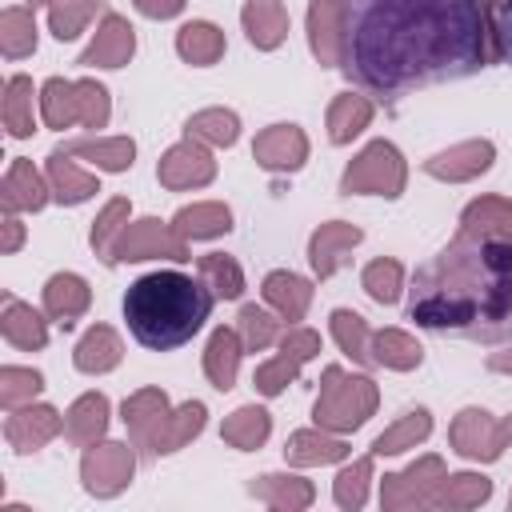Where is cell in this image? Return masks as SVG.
Here are the masks:
<instances>
[{
  "mask_svg": "<svg viewBox=\"0 0 512 512\" xmlns=\"http://www.w3.org/2000/svg\"><path fill=\"white\" fill-rule=\"evenodd\" d=\"M340 8V64L384 100L484 64L480 0H340Z\"/></svg>",
  "mask_w": 512,
  "mask_h": 512,
  "instance_id": "1",
  "label": "cell"
},
{
  "mask_svg": "<svg viewBox=\"0 0 512 512\" xmlns=\"http://www.w3.org/2000/svg\"><path fill=\"white\" fill-rule=\"evenodd\" d=\"M412 320L480 340L512 332V204L480 200L464 212L460 236L416 272Z\"/></svg>",
  "mask_w": 512,
  "mask_h": 512,
  "instance_id": "2",
  "label": "cell"
},
{
  "mask_svg": "<svg viewBox=\"0 0 512 512\" xmlns=\"http://www.w3.org/2000/svg\"><path fill=\"white\" fill-rule=\"evenodd\" d=\"M212 312V292L184 272H148L124 292L128 332L152 348L172 352L188 344Z\"/></svg>",
  "mask_w": 512,
  "mask_h": 512,
  "instance_id": "3",
  "label": "cell"
},
{
  "mask_svg": "<svg viewBox=\"0 0 512 512\" xmlns=\"http://www.w3.org/2000/svg\"><path fill=\"white\" fill-rule=\"evenodd\" d=\"M404 184V164H400V152L392 144H372L348 172H344V192H384V196H396Z\"/></svg>",
  "mask_w": 512,
  "mask_h": 512,
  "instance_id": "4",
  "label": "cell"
},
{
  "mask_svg": "<svg viewBox=\"0 0 512 512\" xmlns=\"http://www.w3.org/2000/svg\"><path fill=\"white\" fill-rule=\"evenodd\" d=\"M324 380H328V388H324V400L316 404V420L340 424V428L360 424L364 412L372 408V384L368 380H344L340 368H328Z\"/></svg>",
  "mask_w": 512,
  "mask_h": 512,
  "instance_id": "5",
  "label": "cell"
},
{
  "mask_svg": "<svg viewBox=\"0 0 512 512\" xmlns=\"http://www.w3.org/2000/svg\"><path fill=\"white\" fill-rule=\"evenodd\" d=\"M156 252H164V256H172V260H188L180 236H168V232L160 228V220H140L136 228H128V232L120 236L112 260H144V256H156Z\"/></svg>",
  "mask_w": 512,
  "mask_h": 512,
  "instance_id": "6",
  "label": "cell"
},
{
  "mask_svg": "<svg viewBox=\"0 0 512 512\" xmlns=\"http://www.w3.org/2000/svg\"><path fill=\"white\" fill-rule=\"evenodd\" d=\"M308 28H312L316 56L324 64H336L340 60V40H344V8H340V0H316L312 16H308Z\"/></svg>",
  "mask_w": 512,
  "mask_h": 512,
  "instance_id": "7",
  "label": "cell"
},
{
  "mask_svg": "<svg viewBox=\"0 0 512 512\" xmlns=\"http://www.w3.org/2000/svg\"><path fill=\"white\" fill-rule=\"evenodd\" d=\"M132 56V28L116 16L104 20L100 36L88 44V52L80 56V64H100V68H120Z\"/></svg>",
  "mask_w": 512,
  "mask_h": 512,
  "instance_id": "8",
  "label": "cell"
},
{
  "mask_svg": "<svg viewBox=\"0 0 512 512\" xmlns=\"http://www.w3.org/2000/svg\"><path fill=\"white\" fill-rule=\"evenodd\" d=\"M160 180L172 184V188L204 184V180H212V160H208L204 148H196V144H180V148H172V152L164 156V164H160Z\"/></svg>",
  "mask_w": 512,
  "mask_h": 512,
  "instance_id": "9",
  "label": "cell"
},
{
  "mask_svg": "<svg viewBox=\"0 0 512 512\" xmlns=\"http://www.w3.org/2000/svg\"><path fill=\"white\" fill-rule=\"evenodd\" d=\"M256 160L268 168H296L304 160V136L292 124H276L256 140Z\"/></svg>",
  "mask_w": 512,
  "mask_h": 512,
  "instance_id": "10",
  "label": "cell"
},
{
  "mask_svg": "<svg viewBox=\"0 0 512 512\" xmlns=\"http://www.w3.org/2000/svg\"><path fill=\"white\" fill-rule=\"evenodd\" d=\"M44 304H48V312L68 328L72 324V316H80L84 312V304H88V284L80 280V276H52L48 280V288H44Z\"/></svg>",
  "mask_w": 512,
  "mask_h": 512,
  "instance_id": "11",
  "label": "cell"
},
{
  "mask_svg": "<svg viewBox=\"0 0 512 512\" xmlns=\"http://www.w3.org/2000/svg\"><path fill=\"white\" fill-rule=\"evenodd\" d=\"M360 240V228H352V224H324L316 236H312V264H316V272L320 276H328L336 264H340V252L344 248H352Z\"/></svg>",
  "mask_w": 512,
  "mask_h": 512,
  "instance_id": "12",
  "label": "cell"
},
{
  "mask_svg": "<svg viewBox=\"0 0 512 512\" xmlns=\"http://www.w3.org/2000/svg\"><path fill=\"white\" fill-rule=\"evenodd\" d=\"M244 28H248V40L260 44V48L280 44V36H284V8L276 0H256V4L244 8Z\"/></svg>",
  "mask_w": 512,
  "mask_h": 512,
  "instance_id": "13",
  "label": "cell"
},
{
  "mask_svg": "<svg viewBox=\"0 0 512 512\" xmlns=\"http://www.w3.org/2000/svg\"><path fill=\"white\" fill-rule=\"evenodd\" d=\"M176 48H180V56H184V60H192V64H212V60L224 52V36H220L212 24L192 20V24H184V28H180Z\"/></svg>",
  "mask_w": 512,
  "mask_h": 512,
  "instance_id": "14",
  "label": "cell"
},
{
  "mask_svg": "<svg viewBox=\"0 0 512 512\" xmlns=\"http://www.w3.org/2000/svg\"><path fill=\"white\" fill-rule=\"evenodd\" d=\"M492 160V144H464L456 152H444L436 160H428V172L436 176H452V180H464V176H476L484 172Z\"/></svg>",
  "mask_w": 512,
  "mask_h": 512,
  "instance_id": "15",
  "label": "cell"
},
{
  "mask_svg": "<svg viewBox=\"0 0 512 512\" xmlns=\"http://www.w3.org/2000/svg\"><path fill=\"white\" fill-rule=\"evenodd\" d=\"M228 220H232V216H228L224 204H196V208H184L172 228H176L180 240H184V236H220V232L232 228Z\"/></svg>",
  "mask_w": 512,
  "mask_h": 512,
  "instance_id": "16",
  "label": "cell"
},
{
  "mask_svg": "<svg viewBox=\"0 0 512 512\" xmlns=\"http://www.w3.org/2000/svg\"><path fill=\"white\" fill-rule=\"evenodd\" d=\"M264 296H268L288 320H300V312H304L312 288H308L300 276H292V272H272V276L264 280Z\"/></svg>",
  "mask_w": 512,
  "mask_h": 512,
  "instance_id": "17",
  "label": "cell"
},
{
  "mask_svg": "<svg viewBox=\"0 0 512 512\" xmlns=\"http://www.w3.org/2000/svg\"><path fill=\"white\" fill-rule=\"evenodd\" d=\"M236 360H240L236 336H232L228 328H216V332H212V344H208V356H204V368H208V376L216 380V388H232Z\"/></svg>",
  "mask_w": 512,
  "mask_h": 512,
  "instance_id": "18",
  "label": "cell"
},
{
  "mask_svg": "<svg viewBox=\"0 0 512 512\" xmlns=\"http://www.w3.org/2000/svg\"><path fill=\"white\" fill-rule=\"evenodd\" d=\"M116 360H120V340L108 328H92L76 348V368H84V372H104Z\"/></svg>",
  "mask_w": 512,
  "mask_h": 512,
  "instance_id": "19",
  "label": "cell"
},
{
  "mask_svg": "<svg viewBox=\"0 0 512 512\" xmlns=\"http://www.w3.org/2000/svg\"><path fill=\"white\" fill-rule=\"evenodd\" d=\"M4 200H8V208H40L44 204V184L32 172L28 160H16L12 164L8 180H4Z\"/></svg>",
  "mask_w": 512,
  "mask_h": 512,
  "instance_id": "20",
  "label": "cell"
},
{
  "mask_svg": "<svg viewBox=\"0 0 512 512\" xmlns=\"http://www.w3.org/2000/svg\"><path fill=\"white\" fill-rule=\"evenodd\" d=\"M4 332H8V340L20 344V348H40V344H44V324H40V316H36L32 308L16 304V300H4Z\"/></svg>",
  "mask_w": 512,
  "mask_h": 512,
  "instance_id": "21",
  "label": "cell"
},
{
  "mask_svg": "<svg viewBox=\"0 0 512 512\" xmlns=\"http://www.w3.org/2000/svg\"><path fill=\"white\" fill-rule=\"evenodd\" d=\"M368 116H372V104H368L364 96H340V100L332 104V140H336V144L352 140V136L368 124Z\"/></svg>",
  "mask_w": 512,
  "mask_h": 512,
  "instance_id": "22",
  "label": "cell"
},
{
  "mask_svg": "<svg viewBox=\"0 0 512 512\" xmlns=\"http://www.w3.org/2000/svg\"><path fill=\"white\" fill-rule=\"evenodd\" d=\"M80 116V96H76V84H64V80H48L44 84V120L52 128H64L68 120Z\"/></svg>",
  "mask_w": 512,
  "mask_h": 512,
  "instance_id": "23",
  "label": "cell"
},
{
  "mask_svg": "<svg viewBox=\"0 0 512 512\" xmlns=\"http://www.w3.org/2000/svg\"><path fill=\"white\" fill-rule=\"evenodd\" d=\"M4 120L12 136H28L32 132V84L24 76L8 80V100H4Z\"/></svg>",
  "mask_w": 512,
  "mask_h": 512,
  "instance_id": "24",
  "label": "cell"
},
{
  "mask_svg": "<svg viewBox=\"0 0 512 512\" xmlns=\"http://www.w3.org/2000/svg\"><path fill=\"white\" fill-rule=\"evenodd\" d=\"M48 172H52L56 196H60V200H68V204H76V200H84L88 192H96V180H92V176H84V172H76V168L64 160V152H52Z\"/></svg>",
  "mask_w": 512,
  "mask_h": 512,
  "instance_id": "25",
  "label": "cell"
},
{
  "mask_svg": "<svg viewBox=\"0 0 512 512\" xmlns=\"http://www.w3.org/2000/svg\"><path fill=\"white\" fill-rule=\"evenodd\" d=\"M488 412H464L460 416V424H456V440H460V452L464 456H484V460H492L500 448H492V440H484L488 436Z\"/></svg>",
  "mask_w": 512,
  "mask_h": 512,
  "instance_id": "26",
  "label": "cell"
},
{
  "mask_svg": "<svg viewBox=\"0 0 512 512\" xmlns=\"http://www.w3.org/2000/svg\"><path fill=\"white\" fill-rule=\"evenodd\" d=\"M68 152L88 156V160H96V164H104V168H124V164H132V140H80V144H72Z\"/></svg>",
  "mask_w": 512,
  "mask_h": 512,
  "instance_id": "27",
  "label": "cell"
},
{
  "mask_svg": "<svg viewBox=\"0 0 512 512\" xmlns=\"http://www.w3.org/2000/svg\"><path fill=\"white\" fill-rule=\"evenodd\" d=\"M200 276H208V280H212V288H216V296H224V300L240 296V288H244L240 268H236L228 256H216V252L200 260Z\"/></svg>",
  "mask_w": 512,
  "mask_h": 512,
  "instance_id": "28",
  "label": "cell"
},
{
  "mask_svg": "<svg viewBox=\"0 0 512 512\" xmlns=\"http://www.w3.org/2000/svg\"><path fill=\"white\" fill-rule=\"evenodd\" d=\"M28 48H36V24L28 12L8 8L4 12V52L8 56H24Z\"/></svg>",
  "mask_w": 512,
  "mask_h": 512,
  "instance_id": "29",
  "label": "cell"
},
{
  "mask_svg": "<svg viewBox=\"0 0 512 512\" xmlns=\"http://www.w3.org/2000/svg\"><path fill=\"white\" fill-rule=\"evenodd\" d=\"M376 360L392 364V368H412V364H420V348L404 332H380L376 336Z\"/></svg>",
  "mask_w": 512,
  "mask_h": 512,
  "instance_id": "30",
  "label": "cell"
},
{
  "mask_svg": "<svg viewBox=\"0 0 512 512\" xmlns=\"http://www.w3.org/2000/svg\"><path fill=\"white\" fill-rule=\"evenodd\" d=\"M364 288L372 292V300L392 304V300L400 296V264H392V260H376V264H368V272H364Z\"/></svg>",
  "mask_w": 512,
  "mask_h": 512,
  "instance_id": "31",
  "label": "cell"
},
{
  "mask_svg": "<svg viewBox=\"0 0 512 512\" xmlns=\"http://www.w3.org/2000/svg\"><path fill=\"white\" fill-rule=\"evenodd\" d=\"M104 416H108V400L104 396H84L76 408H72V420H68V432L76 440H88L92 432L104 428Z\"/></svg>",
  "mask_w": 512,
  "mask_h": 512,
  "instance_id": "32",
  "label": "cell"
},
{
  "mask_svg": "<svg viewBox=\"0 0 512 512\" xmlns=\"http://www.w3.org/2000/svg\"><path fill=\"white\" fill-rule=\"evenodd\" d=\"M224 436L236 440V444H260V440L268 436V412H264V408H240V412L228 420Z\"/></svg>",
  "mask_w": 512,
  "mask_h": 512,
  "instance_id": "33",
  "label": "cell"
},
{
  "mask_svg": "<svg viewBox=\"0 0 512 512\" xmlns=\"http://www.w3.org/2000/svg\"><path fill=\"white\" fill-rule=\"evenodd\" d=\"M96 8H100V0H76V4H68V0H64V4H56V8H52V32H56L60 40L76 36V32H80V24H84Z\"/></svg>",
  "mask_w": 512,
  "mask_h": 512,
  "instance_id": "34",
  "label": "cell"
},
{
  "mask_svg": "<svg viewBox=\"0 0 512 512\" xmlns=\"http://www.w3.org/2000/svg\"><path fill=\"white\" fill-rule=\"evenodd\" d=\"M188 132L208 136L212 144H232V140H236V116H232V112H200V116L188 124Z\"/></svg>",
  "mask_w": 512,
  "mask_h": 512,
  "instance_id": "35",
  "label": "cell"
},
{
  "mask_svg": "<svg viewBox=\"0 0 512 512\" xmlns=\"http://www.w3.org/2000/svg\"><path fill=\"white\" fill-rule=\"evenodd\" d=\"M332 328H336V340L344 344V352L348 356H356V360H368V352H364V320L356 316V312H332Z\"/></svg>",
  "mask_w": 512,
  "mask_h": 512,
  "instance_id": "36",
  "label": "cell"
},
{
  "mask_svg": "<svg viewBox=\"0 0 512 512\" xmlns=\"http://www.w3.org/2000/svg\"><path fill=\"white\" fill-rule=\"evenodd\" d=\"M76 96H80V120L88 124V128H100L104 124V116H108V92L100 88V84H76Z\"/></svg>",
  "mask_w": 512,
  "mask_h": 512,
  "instance_id": "37",
  "label": "cell"
},
{
  "mask_svg": "<svg viewBox=\"0 0 512 512\" xmlns=\"http://www.w3.org/2000/svg\"><path fill=\"white\" fill-rule=\"evenodd\" d=\"M424 432H428V412H412L396 432H388V436L376 440V452H404V444H408L412 436L420 440Z\"/></svg>",
  "mask_w": 512,
  "mask_h": 512,
  "instance_id": "38",
  "label": "cell"
},
{
  "mask_svg": "<svg viewBox=\"0 0 512 512\" xmlns=\"http://www.w3.org/2000/svg\"><path fill=\"white\" fill-rule=\"evenodd\" d=\"M240 328H244V340H248V348H264L268 340H272V320L256 308V304H248L244 312H240Z\"/></svg>",
  "mask_w": 512,
  "mask_h": 512,
  "instance_id": "39",
  "label": "cell"
},
{
  "mask_svg": "<svg viewBox=\"0 0 512 512\" xmlns=\"http://www.w3.org/2000/svg\"><path fill=\"white\" fill-rule=\"evenodd\" d=\"M40 392V376L24 372V368H4V400L16 404L20 396H36Z\"/></svg>",
  "mask_w": 512,
  "mask_h": 512,
  "instance_id": "40",
  "label": "cell"
},
{
  "mask_svg": "<svg viewBox=\"0 0 512 512\" xmlns=\"http://www.w3.org/2000/svg\"><path fill=\"white\" fill-rule=\"evenodd\" d=\"M292 376H296V356L288 360V352H284V356H280L276 364L260 368L256 384H260V392H268V396H272V392H280V384H284V380H292Z\"/></svg>",
  "mask_w": 512,
  "mask_h": 512,
  "instance_id": "41",
  "label": "cell"
},
{
  "mask_svg": "<svg viewBox=\"0 0 512 512\" xmlns=\"http://www.w3.org/2000/svg\"><path fill=\"white\" fill-rule=\"evenodd\" d=\"M124 212H128L124 200H112V204L104 208V216H100V224H96V232H92V244H96V248H104V240L116 232V220H120Z\"/></svg>",
  "mask_w": 512,
  "mask_h": 512,
  "instance_id": "42",
  "label": "cell"
},
{
  "mask_svg": "<svg viewBox=\"0 0 512 512\" xmlns=\"http://www.w3.org/2000/svg\"><path fill=\"white\" fill-rule=\"evenodd\" d=\"M316 348H320L316 332H304V328H296V332H288V336H284V352H292L296 360H308Z\"/></svg>",
  "mask_w": 512,
  "mask_h": 512,
  "instance_id": "43",
  "label": "cell"
},
{
  "mask_svg": "<svg viewBox=\"0 0 512 512\" xmlns=\"http://www.w3.org/2000/svg\"><path fill=\"white\" fill-rule=\"evenodd\" d=\"M496 12V40H500V56H512V4H492Z\"/></svg>",
  "mask_w": 512,
  "mask_h": 512,
  "instance_id": "44",
  "label": "cell"
},
{
  "mask_svg": "<svg viewBox=\"0 0 512 512\" xmlns=\"http://www.w3.org/2000/svg\"><path fill=\"white\" fill-rule=\"evenodd\" d=\"M136 8L144 16H176L184 8V0H136Z\"/></svg>",
  "mask_w": 512,
  "mask_h": 512,
  "instance_id": "45",
  "label": "cell"
},
{
  "mask_svg": "<svg viewBox=\"0 0 512 512\" xmlns=\"http://www.w3.org/2000/svg\"><path fill=\"white\" fill-rule=\"evenodd\" d=\"M16 244H20V224L8 220V244H4V248H16Z\"/></svg>",
  "mask_w": 512,
  "mask_h": 512,
  "instance_id": "46",
  "label": "cell"
},
{
  "mask_svg": "<svg viewBox=\"0 0 512 512\" xmlns=\"http://www.w3.org/2000/svg\"><path fill=\"white\" fill-rule=\"evenodd\" d=\"M492 368H508L512 372V356H492Z\"/></svg>",
  "mask_w": 512,
  "mask_h": 512,
  "instance_id": "47",
  "label": "cell"
},
{
  "mask_svg": "<svg viewBox=\"0 0 512 512\" xmlns=\"http://www.w3.org/2000/svg\"><path fill=\"white\" fill-rule=\"evenodd\" d=\"M492 4H512V0H492Z\"/></svg>",
  "mask_w": 512,
  "mask_h": 512,
  "instance_id": "48",
  "label": "cell"
},
{
  "mask_svg": "<svg viewBox=\"0 0 512 512\" xmlns=\"http://www.w3.org/2000/svg\"><path fill=\"white\" fill-rule=\"evenodd\" d=\"M32 4H40V0H32Z\"/></svg>",
  "mask_w": 512,
  "mask_h": 512,
  "instance_id": "49",
  "label": "cell"
}]
</instances>
